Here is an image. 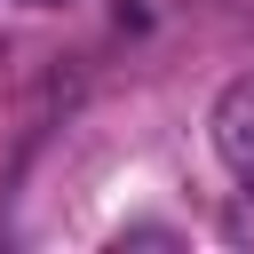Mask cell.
Returning a JSON list of instances; mask_svg holds the SVG:
<instances>
[{"mask_svg":"<svg viewBox=\"0 0 254 254\" xmlns=\"http://www.w3.org/2000/svg\"><path fill=\"white\" fill-rule=\"evenodd\" d=\"M24 8H56V0H24Z\"/></svg>","mask_w":254,"mask_h":254,"instance_id":"3957f363","label":"cell"},{"mask_svg":"<svg viewBox=\"0 0 254 254\" xmlns=\"http://www.w3.org/2000/svg\"><path fill=\"white\" fill-rule=\"evenodd\" d=\"M230 238H254V183H246V198H238V214H230Z\"/></svg>","mask_w":254,"mask_h":254,"instance_id":"7a4b0ae2","label":"cell"},{"mask_svg":"<svg viewBox=\"0 0 254 254\" xmlns=\"http://www.w3.org/2000/svg\"><path fill=\"white\" fill-rule=\"evenodd\" d=\"M214 151H222V167L238 175V183H254V71H238L222 95H214Z\"/></svg>","mask_w":254,"mask_h":254,"instance_id":"6da1fadb","label":"cell"}]
</instances>
